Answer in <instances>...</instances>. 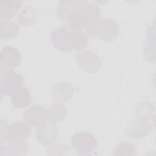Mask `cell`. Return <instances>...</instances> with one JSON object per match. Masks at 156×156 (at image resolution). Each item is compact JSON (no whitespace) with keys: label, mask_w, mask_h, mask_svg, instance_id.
I'll return each mask as SVG.
<instances>
[{"label":"cell","mask_w":156,"mask_h":156,"mask_svg":"<svg viewBox=\"0 0 156 156\" xmlns=\"http://www.w3.org/2000/svg\"><path fill=\"white\" fill-rule=\"evenodd\" d=\"M19 31L18 26L16 23L9 21H1L0 37L1 38H11L16 35Z\"/></svg>","instance_id":"ba28073f"},{"label":"cell","mask_w":156,"mask_h":156,"mask_svg":"<svg viewBox=\"0 0 156 156\" xmlns=\"http://www.w3.org/2000/svg\"><path fill=\"white\" fill-rule=\"evenodd\" d=\"M52 34L60 38L51 39L53 44H54L58 49L63 51H69L71 48L74 47L72 32H69L66 28L63 27L58 29Z\"/></svg>","instance_id":"277c9868"},{"label":"cell","mask_w":156,"mask_h":156,"mask_svg":"<svg viewBox=\"0 0 156 156\" xmlns=\"http://www.w3.org/2000/svg\"><path fill=\"white\" fill-rule=\"evenodd\" d=\"M1 91L5 95L13 94L23 83V77L13 71L1 66Z\"/></svg>","instance_id":"6da1fadb"},{"label":"cell","mask_w":156,"mask_h":156,"mask_svg":"<svg viewBox=\"0 0 156 156\" xmlns=\"http://www.w3.org/2000/svg\"><path fill=\"white\" fill-rule=\"evenodd\" d=\"M24 119L36 127H40L46 122V112L43 107L33 105L26 111L24 114Z\"/></svg>","instance_id":"5b68a950"},{"label":"cell","mask_w":156,"mask_h":156,"mask_svg":"<svg viewBox=\"0 0 156 156\" xmlns=\"http://www.w3.org/2000/svg\"><path fill=\"white\" fill-rule=\"evenodd\" d=\"M21 57L18 50L12 46L4 47L0 53L1 66L11 69L20 63Z\"/></svg>","instance_id":"3957f363"},{"label":"cell","mask_w":156,"mask_h":156,"mask_svg":"<svg viewBox=\"0 0 156 156\" xmlns=\"http://www.w3.org/2000/svg\"><path fill=\"white\" fill-rule=\"evenodd\" d=\"M96 144L95 138L90 133H79L73 136L72 145L77 152H90L94 148Z\"/></svg>","instance_id":"7a4b0ae2"},{"label":"cell","mask_w":156,"mask_h":156,"mask_svg":"<svg viewBox=\"0 0 156 156\" xmlns=\"http://www.w3.org/2000/svg\"><path fill=\"white\" fill-rule=\"evenodd\" d=\"M12 102L17 108H23L31 102V97L27 89L20 87L12 94Z\"/></svg>","instance_id":"52a82bcc"},{"label":"cell","mask_w":156,"mask_h":156,"mask_svg":"<svg viewBox=\"0 0 156 156\" xmlns=\"http://www.w3.org/2000/svg\"><path fill=\"white\" fill-rule=\"evenodd\" d=\"M23 3L21 1H0V18L2 20H9L16 13L17 9Z\"/></svg>","instance_id":"8992f818"}]
</instances>
